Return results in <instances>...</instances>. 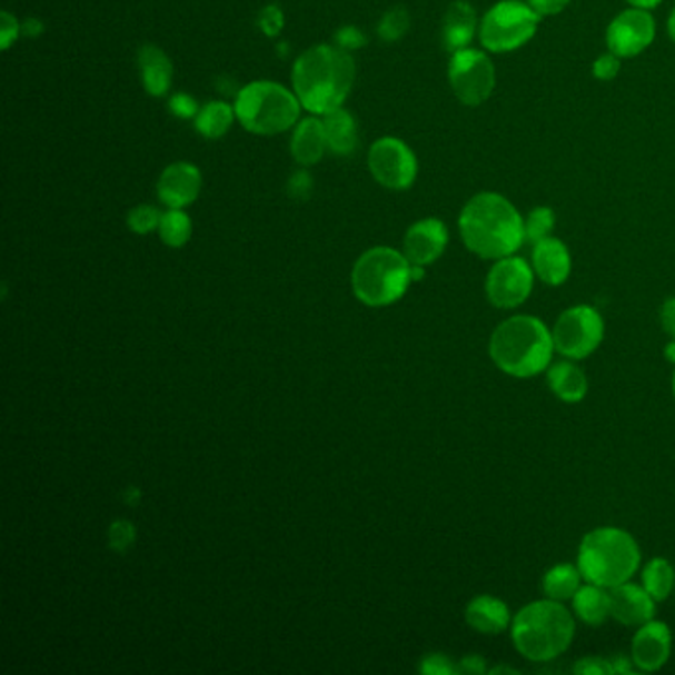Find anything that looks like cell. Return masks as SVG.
Wrapping results in <instances>:
<instances>
[{
	"instance_id": "cell-22",
	"label": "cell",
	"mask_w": 675,
	"mask_h": 675,
	"mask_svg": "<svg viewBox=\"0 0 675 675\" xmlns=\"http://www.w3.org/2000/svg\"><path fill=\"white\" fill-rule=\"evenodd\" d=\"M137 63L147 93H151L155 98L165 96L171 88L172 81V63L169 56L157 46H143L137 54Z\"/></svg>"
},
{
	"instance_id": "cell-50",
	"label": "cell",
	"mask_w": 675,
	"mask_h": 675,
	"mask_svg": "<svg viewBox=\"0 0 675 675\" xmlns=\"http://www.w3.org/2000/svg\"><path fill=\"white\" fill-rule=\"evenodd\" d=\"M137 497H139V489H136V487H131V489H129V492H127L126 494V504L136 505Z\"/></svg>"
},
{
	"instance_id": "cell-43",
	"label": "cell",
	"mask_w": 675,
	"mask_h": 675,
	"mask_svg": "<svg viewBox=\"0 0 675 675\" xmlns=\"http://www.w3.org/2000/svg\"><path fill=\"white\" fill-rule=\"evenodd\" d=\"M659 321L662 327L672 339H675V298H669L664 301L662 311H659Z\"/></svg>"
},
{
	"instance_id": "cell-28",
	"label": "cell",
	"mask_w": 675,
	"mask_h": 675,
	"mask_svg": "<svg viewBox=\"0 0 675 675\" xmlns=\"http://www.w3.org/2000/svg\"><path fill=\"white\" fill-rule=\"evenodd\" d=\"M642 586L656 603H664L675 586V570L667 558H652L642 570Z\"/></svg>"
},
{
	"instance_id": "cell-41",
	"label": "cell",
	"mask_w": 675,
	"mask_h": 675,
	"mask_svg": "<svg viewBox=\"0 0 675 675\" xmlns=\"http://www.w3.org/2000/svg\"><path fill=\"white\" fill-rule=\"evenodd\" d=\"M289 195L291 197H296V199H306L307 195H309V190H311V179H309V175L306 171H299L291 177L288 185Z\"/></svg>"
},
{
	"instance_id": "cell-35",
	"label": "cell",
	"mask_w": 675,
	"mask_h": 675,
	"mask_svg": "<svg viewBox=\"0 0 675 675\" xmlns=\"http://www.w3.org/2000/svg\"><path fill=\"white\" fill-rule=\"evenodd\" d=\"M575 674L611 675L614 674L613 659L606 657H583L575 664Z\"/></svg>"
},
{
	"instance_id": "cell-8",
	"label": "cell",
	"mask_w": 675,
	"mask_h": 675,
	"mask_svg": "<svg viewBox=\"0 0 675 675\" xmlns=\"http://www.w3.org/2000/svg\"><path fill=\"white\" fill-rule=\"evenodd\" d=\"M539 22L527 0H499L482 19L479 42L492 54L515 52L537 34Z\"/></svg>"
},
{
	"instance_id": "cell-21",
	"label": "cell",
	"mask_w": 675,
	"mask_h": 675,
	"mask_svg": "<svg viewBox=\"0 0 675 675\" xmlns=\"http://www.w3.org/2000/svg\"><path fill=\"white\" fill-rule=\"evenodd\" d=\"M547 385L558 400L568 405L580 403L588 393V378L585 370L580 369L573 359H563L549 365Z\"/></svg>"
},
{
	"instance_id": "cell-49",
	"label": "cell",
	"mask_w": 675,
	"mask_h": 675,
	"mask_svg": "<svg viewBox=\"0 0 675 675\" xmlns=\"http://www.w3.org/2000/svg\"><path fill=\"white\" fill-rule=\"evenodd\" d=\"M667 34L675 42V9L672 10V14H669V19H667Z\"/></svg>"
},
{
	"instance_id": "cell-4",
	"label": "cell",
	"mask_w": 675,
	"mask_h": 675,
	"mask_svg": "<svg viewBox=\"0 0 675 675\" xmlns=\"http://www.w3.org/2000/svg\"><path fill=\"white\" fill-rule=\"evenodd\" d=\"M514 646L525 659L550 662L567 652L575 638V616L558 600H535L512 621Z\"/></svg>"
},
{
	"instance_id": "cell-32",
	"label": "cell",
	"mask_w": 675,
	"mask_h": 675,
	"mask_svg": "<svg viewBox=\"0 0 675 675\" xmlns=\"http://www.w3.org/2000/svg\"><path fill=\"white\" fill-rule=\"evenodd\" d=\"M161 212L157 210L155 207H149V205H141V207H136L129 215H127V225L129 228L137 232V235H149L151 230L155 228H159V222H161Z\"/></svg>"
},
{
	"instance_id": "cell-24",
	"label": "cell",
	"mask_w": 675,
	"mask_h": 675,
	"mask_svg": "<svg viewBox=\"0 0 675 675\" xmlns=\"http://www.w3.org/2000/svg\"><path fill=\"white\" fill-rule=\"evenodd\" d=\"M573 613L588 626H600L613 616L611 588L586 583L573 596Z\"/></svg>"
},
{
	"instance_id": "cell-44",
	"label": "cell",
	"mask_w": 675,
	"mask_h": 675,
	"mask_svg": "<svg viewBox=\"0 0 675 675\" xmlns=\"http://www.w3.org/2000/svg\"><path fill=\"white\" fill-rule=\"evenodd\" d=\"M461 674H486V659L482 656H466L459 662Z\"/></svg>"
},
{
	"instance_id": "cell-15",
	"label": "cell",
	"mask_w": 675,
	"mask_h": 675,
	"mask_svg": "<svg viewBox=\"0 0 675 675\" xmlns=\"http://www.w3.org/2000/svg\"><path fill=\"white\" fill-rule=\"evenodd\" d=\"M448 246V228L438 218H424L408 228L405 256L410 264L428 266L438 260Z\"/></svg>"
},
{
	"instance_id": "cell-20",
	"label": "cell",
	"mask_w": 675,
	"mask_h": 675,
	"mask_svg": "<svg viewBox=\"0 0 675 675\" xmlns=\"http://www.w3.org/2000/svg\"><path fill=\"white\" fill-rule=\"evenodd\" d=\"M512 613L496 596L479 595L466 608V622L479 634L496 636L512 626Z\"/></svg>"
},
{
	"instance_id": "cell-48",
	"label": "cell",
	"mask_w": 675,
	"mask_h": 675,
	"mask_svg": "<svg viewBox=\"0 0 675 675\" xmlns=\"http://www.w3.org/2000/svg\"><path fill=\"white\" fill-rule=\"evenodd\" d=\"M664 355H666V359L669 360V363H674L675 365V339L667 343L666 349H664Z\"/></svg>"
},
{
	"instance_id": "cell-11",
	"label": "cell",
	"mask_w": 675,
	"mask_h": 675,
	"mask_svg": "<svg viewBox=\"0 0 675 675\" xmlns=\"http://www.w3.org/2000/svg\"><path fill=\"white\" fill-rule=\"evenodd\" d=\"M369 169L378 185L390 190H406L415 185L418 161L405 141L397 137H383L370 147Z\"/></svg>"
},
{
	"instance_id": "cell-36",
	"label": "cell",
	"mask_w": 675,
	"mask_h": 675,
	"mask_svg": "<svg viewBox=\"0 0 675 675\" xmlns=\"http://www.w3.org/2000/svg\"><path fill=\"white\" fill-rule=\"evenodd\" d=\"M420 672L428 675H451L458 672V667L454 666L448 657L433 654V656L424 657Z\"/></svg>"
},
{
	"instance_id": "cell-6",
	"label": "cell",
	"mask_w": 675,
	"mask_h": 675,
	"mask_svg": "<svg viewBox=\"0 0 675 675\" xmlns=\"http://www.w3.org/2000/svg\"><path fill=\"white\" fill-rule=\"evenodd\" d=\"M236 119L256 136H279L298 123L299 103L296 91L276 81H254L238 91Z\"/></svg>"
},
{
	"instance_id": "cell-46",
	"label": "cell",
	"mask_w": 675,
	"mask_h": 675,
	"mask_svg": "<svg viewBox=\"0 0 675 675\" xmlns=\"http://www.w3.org/2000/svg\"><path fill=\"white\" fill-rule=\"evenodd\" d=\"M22 32H24L27 37H38V34L42 32V24H40L37 19L28 20L27 24L22 27Z\"/></svg>"
},
{
	"instance_id": "cell-3",
	"label": "cell",
	"mask_w": 675,
	"mask_h": 675,
	"mask_svg": "<svg viewBox=\"0 0 675 675\" xmlns=\"http://www.w3.org/2000/svg\"><path fill=\"white\" fill-rule=\"evenodd\" d=\"M553 353V334L539 317H509L497 325L489 339V357L509 377H537L549 369Z\"/></svg>"
},
{
	"instance_id": "cell-34",
	"label": "cell",
	"mask_w": 675,
	"mask_h": 675,
	"mask_svg": "<svg viewBox=\"0 0 675 675\" xmlns=\"http://www.w3.org/2000/svg\"><path fill=\"white\" fill-rule=\"evenodd\" d=\"M133 540H136V529H133L131 523L116 522L111 525V529H109V545H111V549L123 553V550L129 549L133 545Z\"/></svg>"
},
{
	"instance_id": "cell-33",
	"label": "cell",
	"mask_w": 675,
	"mask_h": 675,
	"mask_svg": "<svg viewBox=\"0 0 675 675\" xmlns=\"http://www.w3.org/2000/svg\"><path fill=\"white\" fill-rule=\"evenodd\" d=\"M621 56L613 54L611 50L606 54L598 56L593 63V76L596 80L613 81L621 73Z\"/></svg>"
},
{
	"instance_id": "cell-14",
	"label": "cell",
	"mask_w": 675,
	"mask_h": 675,
	"mask_svg": "<svg viewBox=\"0 0 675 675\" xmlns=\"http://www.w3.org/2000/svg\"><path fill=\"white\" fill-rule=\"evenodd\" d=\"M672 656V631L666 622L652 621L639 626L632 639V664L642 672H657Z\"/></svg>"
},
{
	"instance_id": "cell-26",
	"label": "cell",
	"mask_w": 675,
	"mask_h": 675,
	"mask_svg": "<svg viewBox=\"0 0 675 675\" xmlns=\"http://www.w3.org/2000/svg\"><path fill=\"white\" fill-rule=\"evenodd\" d=\"M583 575L575 565H555L549 568L543 580H540V588H543V595L550 598V600H558V603H565V600H573V596L576 595V590L583 586Z\"/></svg>"
},
{
	"instance_id": "cell-16",
	"label": "cell",
	"mask_w": 675,
	"mask_h": 675,
	"mask_svg": "<svg viewBox=\"0 0 675 675\" xmlns=\"http://www.w3.org/2000/svg\"><path fill=\"white\" fill-rule=\"evenodd\" d=\"M200 187H202V177L195 165L172 162L159 177L157 192L165 207L185 208L197 200Z\"/></svg>"
},
{
	"instance_id": "cell-17",
	"label": "cell",
	"mask_w": 675,
	"mask_h": 675,
	"mask_svg": "<svg viewBox=\"0 0 675 675\" xmlns=\"http://www.w3.org/2000/svg\"><path fill=\"white\" fill-rule=\"evenodd\" d=\"M611 608H613L614 621L621 622L624 626L639 628L642 624L654 618L656 600L649 596L644 586L634 585L628 580L611 588Z\"/></svg>"
},
{
	"instance_id": "cell-12",
	"label": "cell",
	"mask_w": 675,
	"mask_h": 675,
	"mask_svg": "<svg viewBox=\"0 0 675 675\" xmlns=\"http://www.w3.org/2000/svg\"><path fill=\"white\" fill-rule=\"evenodd\" d=\"M535 271L532 264L519 256H505L496 260L487 274L486 294L497 309H515L532 296Z\"/></svg>"
},
{
	"instance_id": "cell-40",
	"label": "cell",
	"mask_w": 675,
	"mask_h": 675,
	"mask_svg": "<svg viewBox=\"0 0 675 675\" xmlns=\"http://www.w3.org/2000/svg\"><path fill=\"white\" fill-rule=\"evenodd\" d=\"M527 2L539 14L540 19L543 17H555L570 4V0H527Z\"/></svg>"
},
{
	"instance_id": "cell-42",
	"label": "cell",
	"mask_w": 675,
	"mask_h": 675,
	"mask_svg": "<svg viewBox=\"0 0 675 675\" xmlns=\"http://www.w3.org/2000/svg\"><path fill=\"white\" fill-rule=\"evenodd\" d=\"M337 44L341 46L343 50H355V48L365 44V37L360 34L357 28H343L337 34Z\"/></svg>"
},
{
	"instance_id": "cell-45",
	"label": "cell",
	"mask_w": 675,
	"mask_h": 675,
	"mask_svg": "<svg viewBox=\"0 0 675 675\" xmlns=\"http://www.w3.org/2000/svg\"><path fill=\"white\" fill-rule=\"evenodd\" d=\"M613 669L614 674H626V672H634V667L631 666V662H626V657H614Z\"/></svg>"
},
{
	"instance_id": "cell-25",
	"label": "cell",
	"mask_w": 675,
	"mask_h": 675,
	"mask_svg": "<svg viewBox=\"0 0 675 675\" xmlns=\"http://www.w3.org/2000/svg\"><path fill=\"white\" fill-rule=\"evenodd\" d=\"M321 121H324L329 151H334L335 155H349L355 151L357 126H355L351 113H347L343 108L334 109L321 116Z\"/></svg>"
},
{
	"instance_id": "cell-2",
	"label": "cell",
	"mask_w": 675,
	"mask_h": 675,
	"mask_svg": "<svg viewBox=\"0 0 675 675\" xmlns=\"http://www.w3.org/2000/svg\"><path fill=\"white\" fill-rule=\"evenodd\" d=\"M355 60L341 46H314L299 56L291 81L301 108L325 116L341 108L351 93Z\"/></svg>"
},
{
	"instance_id": "cell-13",
	"label": "cell",
	"mask_w": 675,
	"mask_h": 675,
	"mask_svg": "<svg viewBox=\"0 0 675 675\" xmlns=\"http://www.w3.org/2000/svg\"><path fill=\"white\" fill-rule=\"evenodd\" d=\"M656 38V20L649 10H622L606 30V48L621 58H634L648 50Z\"/></svg>"
},
{
	"instance_id": "cell-19",
	"label": "cell",
	"mask_w": 675,
	"mask_h": 675,
	"mask_svg": "<svg viewBox=\"0 0 675 675\" xmlns=\"http://www.w3.org/2000/svg\"><path fill=\"white\" fill-rule=\"evenodd\" d=\"M476 10L466 0H456L451 2L441 22V44L454 54L458 50L468 48L469 42L476 37Z\"/></svg>"
},
{
	"instance_id": "cell-31",
	"label": "cell",
	"mask_w": 675,
	"mask_h": 675,
	"mask_svg": "<svg viewBox=\"0 0 675 675\" xmlns=\"http://www.w3.org/2000/svg\"><path fill=\"white\" fill-rule=\"evenodd\" d=\"M408 28H410L408 12L403 7H397V9L388 10L387 14L380 20L378 37L387 40V42H397L405 37Z\"/></svg>"
},
{
	"instance_id": "cell-38",
	"label": "cell",
	"mask_w": 675,
	"mask_h": 675,
	"mask_svg": "<svg viewBox=\"0 0 675 675\" xmlns=\"http://www.w3.org/2000/svg\"><path fill=\"white\" fill-rule=\"evenodd\" d=\"M261 30L268 34V37H278L279 30L284 27V14L278 7H266L261 10L260 20H258Z\"/></svg>"
},
{
	"instance_id": "cell-27",
	"label": "cell",
	"mask_w": 675,
	"mask_h": 675,
	"mask_svg": "<svg viewBox=\"0 0 675 675\" xmlns=\"http://www.w3.org/2000/svg\"><path fill=\"white\" fill-rule=\"evenodd\" d=\"M236 119V111L226 101H210L205 108L199 109L195 123L202 137L218 139L226 136Z\"/></svg>"
},
{
	"instance_id": "cell-1",
	"label": "cell",
	"mask_w": 675,
	"mask_h": 675,
	"mask_svg": "<svg viewBox=\"0 0 675 675\" xmlns=\"http://www.w3.org/2000/svg\"><path fill=\"white\" fill-rule=\"evenodd\" d=\"M459 236L469 252L484 260L514 256L525 242L519 210L497 192H479L459 212Z\"/></svg>"
},
{
	"instance_id": "cell-30",
	"label": "cell",
	"mask_w": 675,
	"mask_h": 675,
	"mask_svg": "<svg viewBox=\"0 0 675 675\" xmlns=\"http://www.w3.org/2000/svg\"><path fill=\"white\" fill-rule=\"evenodd\" d=\"M555 212L549 207L533 208L527 218H523L525 226V242L537 244L545 238H549L555 230Z\"/></svg>"
},
{
	"instance_id": "cell-10",
	"label": "cell",
	"mask_w": 675,
	"mask_h": 675,
	"mask_svg": "<svg viewBox=\"0 0 675 675\" xmlns=\"http://www.w3.org/2000/svg\"><path fill=\"white\" fill-rule=\"evenodd\" d=\"M448 80L454 96L464 106L476 108L489 100L496 90V68L486 52L464 48L451 54Z\"/></svg>"
},
{
	"instance_id": "cell-37",
	"label": "cell",
	"mask_w": 675,
	"mask_h": 675,
	"mask_svg": "<svg viewBox=\"0 0 675 675\" xmlns=\"http://www.w3.org/2000/svg\"><path fill=\"white\" fill-rule=\"evenodd\" d=\"M169 108L177 118L182 119L197 118V113H199L197 101L192 100L187 93H175L169 101Z\"/></svg>"
},
{
	"instance_id": "cell-39",
	"label": "cell",
	"mask_w": 675,
	"mask_h": 675,
	"mask_svg": "<svg viewBox=\"0 0 675 675\" xmlns=\"http://www.w3.org/2000/svg\"><path fill=\"white\" fill-rule=\"evenodd\" d=\"M0 19V44L2 48H9L19 38V22L14 17H10L9 12H2Z\"/></svg>"
},
{
	"instance_id": "cell-23",
	"label": "cell",
	"mask_w": 675,
	"mask_h": 675,
	"mask_svg": "<svg viewBox=\"0 0 675 675\" xmlns=\"http://www.w3.org/2000/svg\"><path fill=\"white\" fill-rule=\"evenodd\" d=\"M329 149L325 136L324 121L319 118H307L298 123L291 139V155L301 167H311L324 159Z\"/></svg>"
},
{
	"instance_id": "cell-47",
	"label": "cell",
	"mask_w": 675,
	"mask_h": 675,
	"mask_svg": "<svg viewBox=\"0 0 675 675\" xmlns=\"http://www.w3.org/2000/svg\"><path fill=\"white\" fill-rule=\"evenodd\" d=\"M628 2H631V7H636V9L652 10L656 9L662 0H628Z\"/></svg>"
},
{
	"instance_id": "cell-9",
	"label": "cell",
	"mask_w": 675,
	"mask_h": 675,
	"mask_svg": "<svg viewBox=\"0 0 675 675\" xmlns=\"http://www.w3.org/2000/svg\"><path fill=\"white\" fill-rule=\"evenodd\" d=\"M555 353L565 359L580 360L600 347L604 339V319L593 306L568 307L553 327Z\"/></svg>"
},
{
	"instance_id": "cell-29",
	"label": "cell",
	"mask_w": 675,
	"mask_h": 675,
	"mask_svg": "<svg viewBox=\"0 0 675 675\" xmlns=\"http://www.w3.org/2000/svg\"><path fill=\"white\" fill-rule=\"evenodd\" d=\"M190 230V218L182 212V208H169V212H165L159 222L161 240L171 248H180L189 242Z\"/></svg>"
},
{
	"instance_id": "cell-51",
	"label": "cell",
	"mask_w": 675,
	"mask_h": 675,
	"mask_svg": "<svg viewBox=\"0 0 675 675\" xmlns=\"http://www.w3.org/2000/svg\"><path fill=\"white\" fill-rule=\"evenodd\" d=\"M674 397H675V373H674Z\"/></svg>"
},
{
	"instance_id": "cell-5",
	"label": "cell",
	"mask_w": 675,
	"mask_h": 675,
	"mask_svg": "<svg viewBox=\"0 0 675 675\" xmlns=\"http://www.w3.org/2000/svg\"><path fill=\"white\" fill-rule=\"evenodd\" d=\"M642 560L638 543L618 527L586 533L578 547V570L586 583L614 588L636 575Z\"/></svg>"
},
{
	"instance_id": "cell-18",
	"label": "cell",
	"mask_w": 675,
	"mask_h": 675,
	"mask_svg": "<svg viewBox=\"0 0 675 675\" xmlns=\"http://www.w3.org/2000/svg\"><path fill=\"white\" fill-rule=\"evenodd\" d=\"M532 266L535 276L547 286H560L567 281L573 268V260L565 242L558 238H545L533 244Z\"/></svg>"
},
{
	"instance_id": "cell-7",
	"label": "cell",
	"mask_w": 675,
	"mask_h": 675,
	"mask_svg": "<svg viewBox=\"0 0 675 675\" xmlns=\"http://www.w3.org/2000/svg\"><path fill=\"white\" fill-rule=\"evenodd\" d=\"M413 264L393 248H373L353 268V289L367 306H388L405 296Z\"/></svg>"
}]
</instances>
